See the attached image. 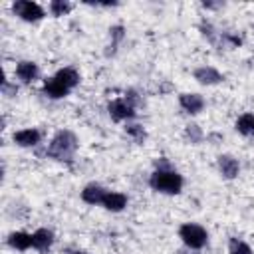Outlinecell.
<instances>
[{
  "label": "cell",
  "mask_w": 254,
  "mask_h": 254,
  "mask_svg": "<svg viewBox=\"0 0 254 254\" xmlns=\"http://www.w3.org/2000/svg\"><path fill=\"white\" fill-rule=\"evenodd\" d=\"M77 147H79V141H77L75 133L69 131V129H62L52 137L50 145L46 147V155L50 159L69 163L73 159V153L77 151Z\"/></svg>",
  "instance_id": "obj_1"
},
{
  "label": "cell",
  "mask_w": 254,
  "mask_h": 254,
  "mask_svg": "<svg viewBox=\"0 0 254 254\" xmlns=\"http://www.w3.org/2000/svg\"><path fill=\"white\" fill-rule=\"evenodd\" d=\"M183 185H185L183 175L171 167L169 169H155L149 175V187L161 194H179L183 190Z\"/></svg>",
  "instance_id": "obj_2"
},
{
  "label": "cell",
  "mask_w": 254,
  "mask_h": 254,
  "mask_svg": "<svg viewBox=\"0 0 254 254\" xmlns=\"http://www.w3.org/2000/svg\"><path fill=\"white\" fill-rule=\"evenodd\" d=\"M179 238L183 240V244L187 248L200 250L208 242V232H206V228H202L196 222H185V224L179 226Z\"/></svg>",
  "instance_id": "obj_3"
},
{
  "label": "cell",
  "mask_w": 254,
  "mask_h": 254,
  "mask_svg": "<svg viewBox=\"0 0 254 254\" xmlns=\"http://www.w3.org/2000/svg\"><path fill=\"white\" fill-rule=\"evenodd\" d=\"M12 12H14L20 20L30 22V24L40 22V20L46 16V10H44L38 2H32V0H16V2L12 4Z\"/></svg>",
  "instance_id": "obj_4"
},
{
  "label": "cell",
  "mask_w": 254,
  "mask_h": 254,
  "mask_svg": "<svg viewBox=\"0 0 254 254\" xmlns=\"http://www.w3.org/2000/svg\"><path fill=\"white\" fill-rule=\"evenodd\" d=\"M107 113H109V117H111L113 121H117V123H129V121L135 119V115H137L135 107H133L125 97H115V99H111V101L107 103Z\"/></svg>",
  "instance_id": "obj_5"
},
{
  "label": "cell",
  "mask_w": 254,
  "mask_h": 254,
  "mask_svg": "<svg viewBox=\"0 0 254 254\" xmlns=\"http://www.w3.org/2000/svg\"><path fill=\"white\" fill-rule=\"evenodd\" d=\"M12 141H14L18 147L30 149V147H36V145H40V141H42V133H40L36 127H26V129L14 131V135H12Z\"/></svg>",
  "instance_id": "obj_6"
},
{
  "label": "cell",
  "mask_w": 254,
  "mask_h": 254,
  "mask_svg": "<svg viewBox=\"0 0 254 254\" xmlns=\"http://www.w3.org/2000/svg\"><path fill=\"white\" fill-rule=\"evenodd\" d=\"M179 105L183 107L185 113L189 115H196L204 109V97L200 93H194V91H187V93H181L179 95Z\"/></svg>",
  "instance_id": "obj_7"
},
{
  "label": "cell",
  "mask_w": 254,
  "mask_h": 254,
  "mask_svg": "<svg viewBox=\"0 0 254 254\" xmlns=\"http://www.w3.org/2000/svg\"><path fill=\"white\" fill-rule=\"evenodd\" d=\"M14 75L22 81V83H34L40 75V67L36 62H30V60H22L16 64V69H14Z\"/></svg>",
  "instance_id": "obj_8"
},
{
  "label": "cell",
  "mask_w": 254,
  "mask_h": 254,
  "mask_svg": "<svg viewBox=\"0 0 254 254\" xmlns=\"http://www.w3.org/2000/svg\"><path fill=\"white\" fill-rule=\"evenodd\" d=\"M192 75L200 85H216V83H220L224 79V75L212 65H200V67H196L192 71Z\"/></svg>",
  "instance_id": "obj_9"
},
{
  "label": "cell",
  "mask_w": 254,
  "mask_h": 254,
  "mask_svg": "<svg viewBox=\"0 0 254 254\" xmlns=\"http://www.w3.org/2000/svg\"><path fill=\"white\" fill-rule=\"evenodd\" d=\"M216 165H218V173H220L224 179H228V181H230V179H236L238 173H240V163H238V159L232 157V155H228V153L220 155L218 161H216Z\"/></svg>",
  "instance_id": "obj_10"
},
{
  "label": "cell",
  "mask_w": 254,
  "mask_h": 254,
  "mask_svg": "<svg viewBox=\"0 0 254 254\" xmlns=\"http://www.w3.org/2000/svg\"><path fill=\"white\" fill-rule=\"evenodd\" d=\"M105 194H107V189L105 187H101L99 183H89L81 190V200L87 202V204H91V206H95V204H101L103 202Z\"/></svg>",
  "instance_id": "obj_11"
},
{
  "label": "cell",
  "mask_w": 254,
  "mask_h": 254,
  "mask_svg": "<svg viewBox=\"0 0 254 254\" xmlns=\"http://www.w3.org/2000/svg\"><path fill=\"white\" fill-rule=\"evenodd\" d=\"M54 244V232L50 228H38L32 232V248L38 252H48Z\"/></svg>",
  "instance_id": "obj_12"
},
{
  "label": "cell",
  "mask_w": 254,
  "mask_h": 254,
  "mask_svg": "<svg viewBox=\"0 0 254 254\" xmlns=\"http://www.w3.org/2000/svg\"><path fill=\"white\" fill-rule=\"evenodd\" d=\"M101 206L109 212H121L125 206H127V194L119 192V190H107Z\"/></svg>",
  "instance_id": "obj_13"
},
{
  "label": "cell",
  "mask_w": 254,
  "mask_h": 254,
  "mask_svg": "<svg viewBox=\"0 0 254 254\" xmlns=\"http://www.w3.org/2000/svg\"><path fill=\"white\" fill-rule=\"evenodd\" d=\"M8 246L14 248V250H20V252H26L32 248V234L30 232H24V230H14L8 234L6 238Z\"/></svg>",
  "instance_id": "obj_14"
},
{
  "label": "cell",
  "mask_w": 254,
  "mask_h": 254,
  "mask_svg": "<svg viewBox=\"0 0 254 254\" xmlns=\"http://www.w3.org/2000/svg\"><path fill=\"white\" fill-rule=\"evenodd\" d=\"M42 93H44L46 97H50V99H62V97H65V95L69 93V89H65V87L52 75V77H46V79H44Z\"/></svg>",
  "instance_id": "obj_15"
},
{
  "label": "cell",
  "mask_w": 254,
  "mask_h": 254,
  "mask_svg": "<svg viewBox=\"0 0 254 254\" xmlns=\"http://www.w3.org/2000/svg\"><path fill=\"white\" fill-rule=\"evenodd\" d=\"M54 77H56L65 89H69V91L79 85V73H77V69H73V67H62V69H58V71L54 73Z\"/></svg>",
  "instance_id": "obj_16"
},
{
  "label": "cell",
  "mask_w": 254,
  "mask_h": 254,
  "mask_svg": "<svg viewBox=\"0 0 254 254\" xmlns=\"http://www.w3.org/2000/svg\"><path fill=\"white\" fill-rule=\"evenodd\" d=\"M236 131L244 137H254V113H242L236 119Z\"/></svg>",
  "instance_id": "obj_17"
},
{
  "label": "cell",
  "mask_w": 254,
  "mask_h": 254,
  "mask_svg": "<svg viewBox=\"0 0 254 254\" xmlns=\"http://www.w3.org/2000/svg\"><path fill=\"white\" fill-rule=\"evenodd\" d=\"M202 139H204V131L200 129V125H196V123L185 125V141H187V143L198 145Z\"/></svg>",
  "instance_id": "obj_18"
},
{
  "label": "cell",
  "mask_w": 254,
  "mask_h": 254,
  "mask_svg": "<svg viewBox=\"0 0 254 254\" xmlns=\"http://www.w3.org/2000/svg\"><path fill=\"white\" fill-rule=\"evenodd\" d=\"M228 254H254V252H252V248H250L248 242H244L242 238L232 236L228 240Z\"/></svg>",
  "instance_id": "obj_19"
},
{
  "label": "cell",
  "mask_w": 254,
  "mask_h": 254,
  "mask_svg": "<svg viewBox=\"0 0 254 254\" xmlns=\"http://www.w3.org/2000/svg\"><path fill=\"white\" fill-rule=\"evenodd\" d=\"M125 133L131 137V139H135L137 143H143L145 139H147V131H145V127L141 125V123H125Z\"/></svg>",
  "instance_id": "obj_20"
},
{
  "label": "cell",
  "mask_w": 254,
  "mask_h": 254,
  "mask_svg": "<svg viewBox=\"0 0 254 254\" xmlns=\"http://www.w3.org/2000/svg\"><path fill=\"white\" fill-rule=\"evenodd\" d=\"M71 8H73V6H71L69 2H65V0H52V2H50V6H48L50 14H52V16H56V18L69 14V12H71Z\"/></svg>",
  "instance_id": "obj_21"
},
{
  "label": "cell",
  "mask_w": 254,
  "mask_h": 254,
  "mask_svg": "<svg viewBox=\"0 0 254 254\" xmlns=\"http://www.w3.org/2000/svg\"><path fill=\"white\" fill-rule=\"evenodd\" d=\"M200 34H202L208 42H212V44H214V42H216V38L220 36V34L212 28V24H208V22H202V24H200Z\"/></svg>",
  "instance_id": "obj_22"
},
{
  "label": "cell",
  "mask_w": 254,
  "mask_h": 254,
  "mask_svg": "<svg viewBox=\"0 0 254 254\" xmlns=\"http://www.w3.org/2000/svg\"><path fill=\"white\" fill-rule=\"evenodd\" d=\"M109 36H111V44L117 46V44L125 38V28L119 26V24H117V26H111V28H109Z\"/></svg>",
  "instance_id": "obj_23"
},
{
  "label": "cell",
  "mask_w": 254,
  "mask_h": 254,
  "mask_svg": "<svg viewBox=\"0 0 254 254\" xmlns=\"http://www.w3.org/2000/svg\"><path fill=\"white\" fill-rule=\"evenodd\" d=\"M220 40H222V42H228V46H230V48H238V46L242 44V40H240L238 36H234V34H228V32L220 34Z\"/></svg>",
  "instance_id": "obj_24"
},
{
  "label": "cell",
  "mask_w": 254,
  "mask_h": 254,
  "mask_svg": "<svg viewBox=\"0 0 254 254\" xmlns=\"http://www.w3.org/2000/svg\"><path fill=\"white\" fill-rule=\"evenodd\" d=\"M2 91H4L6 97H14V95L18 93V85H16V83H10V81L6 79V81L2 83Z\"/></svg>",
  "instance_id": "obj_25"
},
{
  "label": "cell",
  "mask_w": 254,
  "mask_h": 254,
  "mask_svg": "<svg viewBox=\"0 0 254 254\" xmlns=\"http://www.w3.org/2000/svg\"><path fill=\"white\" fill-rule=\"evenodd\" d=\"M71 254H87V252H83V250H75V252H71Z\"/></svg>",
  "instance_id": "obj_26"
}]
</instances>
